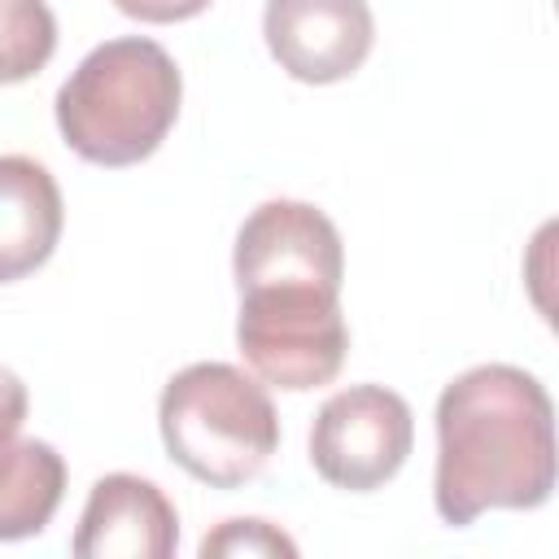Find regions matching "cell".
Masks as SVG:
<instances>
[{"label":"cell","instance_id":"obj_1","mask_svg":"<svg viewBox=\"0 0 559 559\" xmlns=\"http://www.w3.org/2000/svg\"><path fill=\"white\" fill-rule=\"evenodd\" d=\"M559 485V419L550 393L511 362H485L437 397V515L454 528L507 507L533 511Z\"/></svg>","mask_w":559,"mask_h":559},{"label":"cell","instance_id":"obj_2","mask_svg":"<svg viewBox=\"0 0 559 559\" xmlns=\"http://www.w3.org/2000/svg\"><path fill=\"white\" fill-rule=\"evenodd\" d=\"M179 96L175 57L144 35H122L70 70L57 92V127L83 162L118 170L157 153L179 118Z\"/></svg>","mask_w":559,"mask_h":559},{"label":"cell","instance_id":"obj_3","mask_svg":"<svg viewBox=\"0 0 559 559\" xmlns=\"http://www.w3.org/2000/svg\"><path fill=\"white\" fill-rule=\"evenodd\" d=\"M166 454L214 489L253 480L280 450L271 393L231 362H192L166 380L157 402Z\"/></svg>","mask_w":559,"mask_h":559},{"label":"cell","instance_id":"obj_4","mask_svg":"<svg viewBox=\"0 0 559 559\" xmlns=\"http://www.w3.org/2000/svg\"><path fill=\"white\" fill-rule=\"evenodd\" d=\"M236 345L253 376L266 384L293 393L332 384L349 349L341 288L319 280H275L240 288Z\"/></svg>","mask_w":559,"mask_h":559},{"label":"cell","instance_id":"obj_5","mask_svg":"<svg viewBox=\"0 0 559 559\" xmlns=\"http://www.w3.org/2000/svg\"><path fill=\"white\" fill-rule=\"evenodd\" d=\"M411 445V406L384 384H349L332 393L310 424V467L349 493H367L393 480Z\"/></svg>","mask_w":559,"mask_h":559},{"label":"cell","instance_id":"obj_6","mask_svg":"<svg viewBox=\"0 0 559 559\" xmlns=\"http://www.w3.org/2000/svg\"><path fill=\"white\" fill-rule=\"evenodd\" d=\"M236 288L271 284V280H345V245L336 223L306 201H262L236 231L231 253Z\"/></svg>","mask_w":559,"mask_h":559},{"label":"cell","instance_id":"obj_7","mask_svg":"<svg viewBox=\"0 0 559 559\" xmlns=\"http://www.w3.org/2000/svg\"><path fill=\"white\" fill-rule=\"evenodd\" d=\"M262 35L297 83H341L367 61L376 17L367 0H266Z\"/></svg>","mask_w":559,"mask_h":559},{"label":"cell","instance_id":"obj_8","mask_svg":"<svg viewBox=\"0 0 559 559\" xmlns=\"http://www.w3.org/2000/svg\"><path fill=\"white\" fill-rule=\"evenodd\" d=\"M179 515L170 498L131 472H109L92 485L70 550L79 559H170Z\"/></svg>","mask_w":559,"mask_h":559},{"label":"cell","instance_id":"obj_9","mask_svg":"<svg viewBox=\"0 0 559 559\" xmlns=\"http://www.w3.org/2000/svg\"><path fill=\"white\" fill-rule=\"evenodd\" d=\"M0 188H4V227H0V271L4 280H22L26 271L44 266L61 236V192L35 157L4 153L0 157Z\"/></svg>","mask_w":559,"mask_h":559},{"label":"cell","instance_id":"obj_10","mask_svg":"<svg viewBox=\"0 0 559 559\" xmlns=\"http://www.w3.org/2000/svg\"><path fill=\"white\" fill-rule=\"evenodd\" d=\"M66 489V463L48 441H13L4 445V493H0V537L17 542L39 533Z\"/></svg>","mask_w":559,"mask_h":559},{"label":"cell","instance_id":"obj_11","mask_svg":"<svg viewBox=\"0 0 559 559\" xmlns=\"http://www.w3.org/2000/svg\"><path fill=\"white\" fill-rule=\"evenodd\" d=\"M57 22L44 0H4V79L17 83L52 57Z\"/></svg>","mask_w":559,"mask_h":559},{"label":"cell","instance_id":"obj_12","mask_svg":"<svg viewBox=\"0 0 559 559\" xmlns=\"http://www.w3.org/2000/svg\"><path fill=\"white\" fill-rule=\"evenodd\" d=\"M524 288L533 310L559 336V218H546L524 249Z\"/></svg>","mask_w":559,"mask_h":559},{"label":"cell","instance_id":"obj_13","mask_svg":"<svg viewBox=\"0 0 559 559\" xmlns=\"http://www.w3.org/2000/svg\"><path fill=\"white\" fill-rule=\"evenodd\" d=\"M201 555H297V542L266 520H227L214 533H205Z\"/></svg>","mask_w":559,"mask_h":559},{"label":"cell","instance_id":"obj_14","mask_svg":"<svg viewBox=\"0 0 559 559\" xmlns=\"http://www.w3.org/2000/svg\"><path fill=\"white\" fill-rule=\"evenodd\" d=\"M127 17H140V22H157V26H166V22H188V17H197V13H205L210 9V0H114Z\"/></svg>","mask_w":559,"mask_h":559},{"label":"cell","instance_id":"obj_15","mask_svg":"<svg viewBox=\"0 0 559 559\" xmlns=\"http://www.w3.org/2000/svg\"><path fill=\"white\" fill-rule=\"evenodd\" d=\"M555 9H559V0H555Z\"/></svg>","mask_w":559,"mask_h":559}]
</instances>
